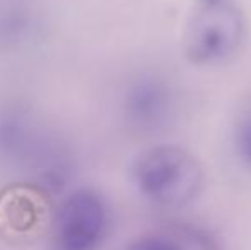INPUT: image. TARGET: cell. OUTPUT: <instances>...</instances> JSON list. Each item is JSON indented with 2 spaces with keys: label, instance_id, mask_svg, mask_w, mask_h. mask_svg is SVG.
Returning a JSON list of instances; mask_svg holds the SVG:
<instances>
[{
  "label": "cell",
  "instance_id": "obj_1",
  "mask_svg": "<svg viewBox=\"0 0 251 250\" xmlns=\"http://www.w3.org/2000/svg\"><path fill=\"white\" fill-rule=\"evenodd\" d=\"M133 178L147 199L168 207H181L201 187V168L192 153L179 146H155L137 158Z\"/></svg>",
  "mask_w": 251,
  "mask_h": 250
},
{
  "label": "cell",
  "instance_id": "obj_2",
  "mask_svg": "<svg viewBox=\"0 0 251 250\" xmlns=\"http://www.w3.org/2000/svg\"><path fill=\"white\" fill-rule=\"evenodd\" d=\"M109 228V209L94 189H77L56 207L51 250H100Z\"/></svg>",
  "mask_w": 251,
  "mask_h": 250
},
{
  "label": "cell",
  "instance_id": "obj_3",
  "mask_svg": "<svg viewBox=\"0 0 251 250\" xmlns=\"http://www.w3.org/2000/svg\"><path fill=\"white\" fill-rule=\"evenodd\" d=\"M243 33V17L234 5L208 0L197 9L186 26V57L200 65L221 62L238 50Z\"/></svg>",
  "mask_w": 251,
  "mask_h": 250
},
{
  "label": "cell",
  "instance_id": "obj_4",
  "mask_svg": "<svg viewBox=\"0 0 251 250\" xmlns=\"http://www.w3.org/2000/svg\"><path fill=\"white\" fill-rule=\"evenodd\" d=\"M55 144H50L36 125V118L21 105L0 107V158L33 160L38 173L60 156Z\"/></svg>",
  "mask_w": 251,
  "mask_h": 250
},
{
  "label": "cell",
  "instance_id": "obj_5",
  "mask_svg": "<svg viewBox=\"0 0 251 250\" xmlns=\"http://www.w3.org/2000/svg\"><path fill=\"white\" fill-rule=\"evenodd\" d=\"M175 110V93L164 79L144 76L133 81L123 98V111L130 124L151 130L164 125Z\"/></svg>",
  "mask_w": 251,
  "mask_h": 250
},
{
  "label": "cell",
  "instance_id": "obj_6",
  "mask_svg": "<svg viewBox=\"0 0 251 250\" xmlns=\"http://www.w3.org/2000/svg\"><path fill=\"white\" fill-rule=\"evenodd\" d=\"M45 21L36 9L24 3L0 7V55L12 54L38 40Z\"/></svg>",
  "mask_w": 251,
  "mask_h": 250
},
{
  "label": "cell",
  "instance_id": "obj_7",
  "mask_svg": "<svg viewBox=\"0 0 251 250\" xmlns=\"http://www.w3.org/2000/svg\"><path fill=\"white\" fill-rule=\"evenodd\" d=\"M234 144H236V154H238V158L246 167L251 168V110L238 124Z\"/></svg>",
  "mask_w": 251,
  "mask_h": 250
},
{
  "label": "cell",
  "instance_id": "obj_8",
  "mask_svg": "<svg viewBox=\"0 0 251 250\" xmlns=\"http://www.w3.org/2000/svg\"><path fill=\"white\" fill-rule=\"evenodd\" d=\"M123 250H178L169 242L161 240V238H140V240L130 244Z\"/></svg>",
  "mask_w": 251,
  "mask_h": 250
}]
</instances>
